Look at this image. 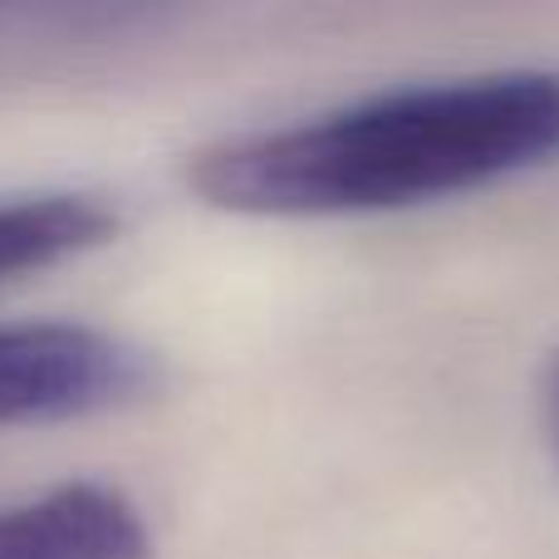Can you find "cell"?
<instances>
[{"instance_id": "cell-5", "label": "cell", "mask_w": 559, "mask_h": 559, "mask_svg": "<svg viewBox=\"0 0 559 559\" xmlns=\"http://www.w3.org/2000/svg\"><path fill=\"white\" fill-rule=\"evenodd\" d=\"M555 437H559V373H555Z\"/></svg>"}, {"instance_id": "cell-3", "label": "cell", "mask_w": 559, "mask_h": 559, "mask_svg": "<svg viewBox=\"0 0 559 559\" xmlns=\"http://www.w3.org/2000/svg\"><path fill=\"white\" fill-rule=\"evenodd\" d=\"M0 559H153V535L114 486L69 481L0 506Z\"/></svg>"}, {"instance_id": "cell-4", "label": "cell", "mask_w": 559, "mask_h": 559, "mask_svg": "<svg viewBox=\"0 0 559 559\" xmlns=\"http://www.w3.org/2000/svg\"><path fill=\"white\" fill-rule=\"evenodd\" d=\"M118 236V212L88 192L0 197V285L64 265Z\"/></svg>"}, {"instance_id": "cell-2", "label": "cell", "mask_w": 559, "mask_h": 559, "mask_svg": "<svg viewBox=\"0 0 559 559\" xmlns=\"http://www.w3.org/2000/svg\"><path fill=\"white\" fill-rule=\"evenodd\" d=\"M153 388V354L123 334L94 324H0V427L118 413Z\"/></svg>"}, {"instance_id": "cell-1", "label": "cell", "mask_w": 559, "mask_h": 559, "mask_svg": "<svg viewBox=\"0 0 559 559\" xmlns=\"http://www.w3.org/2000/svg\"><path fill=\"white\" fill-rule=\"evenodd\" d=\"M555 157L559 69H506L222 138L187 163V187L216 212L299 222L442 202Z\"/></svg>"}]
</instances>
